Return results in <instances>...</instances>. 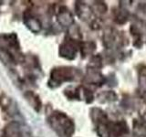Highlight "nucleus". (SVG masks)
I'll return each instance as SVG.
<instances>
[{
	"label": "nucleus",
	"mask_w": 146,
	"mask_h": 137,
	"mask_svg": "<svg viewBox=\"0 0 146 137\" xmlns=\"http://www.w3.org/2000/svg\"><path fill=\"white\" fill-rule=\"evenodd\" d=\"M78 70L71 67H57L54 68L50 72V79L48 85L51 88H55L61 85L63 82L71 81L75 80L76 72Z\"/></svg>",
	"instance_id": "obj_2"
},
{
	"label": "nucleus",
	"mask_w": 146,
	"mask_h": 137,
	"mask_svg": "<svg viewBox=\"0 0 146 137\" xmlns=\"http://www.w3.org/2000/svg\"><path fill=\"white\" fill-rule=\"evenodd\" d=\"M86 80H88V82H90V83L96 84V85L97 84L102 85V83L104 81V78L100 72L95 71V70H90L88 72V74H87Z\"/></svg>",
	"instance_id": "obj_10"
},
{
	"label": "nucleus",
	"mask_w": 146,
	"mask_h": 137,
	"mask_svg": "<svg viewBox=\"0 0 146 137\" xmlns=\"http://www.w3.org/2000/svg\"><path fill=\"white\" fill-rule=\"evenodd\" d=\"M24 97L27 102H29V104L36 112H38L40 111L41 107H42V102H41L40 98L38 94H36L31 90H27L24 93Z\"/></svg>",
	"instance_id": "obj_9"
},
{
	"label": "nucleus",
	"mask_w": 146,
	"mask_h": 137,
	"mask_svg": "<svg viewBox=\"0 0 146 137\" xmlns=\"http://www.w3.org/2000/svg\"><path fill=\"white\" fill-rule=\"evenodd\" d=\"M96 8L100 13H105L107 10V7L104 3H96Z\"/></svg>",
	"instance_id": "obj_13"
},
{
	"label": "nucleus",
	"mask_w": 146,
	"mask_h": 137,
	"mask_svg": "<svg viewBox=\"0 0 146 137\" xmlns=\"http://www.w3.org/2000/svg\"><path fill=\"white\" fill-rule=\"evenodd\" d=\"M23 22H24L25 26L29 29L31 32L36 34L40 32L42 29V24H41L40 20L38 17L33 16L30 12L26 11L23 15Z\"/></svg>",
	"instance_id": "obj_7"
},
{
	"label": "nucleus",
	"mask_w": 146,
	"mask_h": 137,
	"mask_svg": "<svg viewBox=\"0 0 146 137\" xmlns=\"http://www.w3.org/2000/svg\"><path fill=\"white\" fill-rule=\"evenodd\" d=\"M59 56L66 59H74L77 54V46L73 39H66L59 46Z\"/></svg>",
	"instance_id": "obj_6"
},
{
	"label": "nucleus",
	"mask_w": 146,
	"mask_h": 137,
	"mask_svg": "<svg viewBox=\"0 0 146 137\" xmlns=\"http://www.w3.org/2000/svg\"><path fill=\"white\" fill-rule=\"evenodd\" d=\"M48 123L59 137H71L75 125L71 119L62 112L55 111L48 116Z\"/></svg>",
	"instance_id": "obj_1"
},
{
	"label": "nucleus",
	"mask_w": 146,
	"mask_h": 137,
	"mask_svg": "<svg viewBox=\"0 0 146 137\" xmlns=\"http://www.w3.org/2000/svg\"><path fill=\"white\" fill-rule=\"evenodd\" d=\"M2 134L5 137H32L29 127L19 121H12L5 126Z\"/></svg>",
	"instance_id": "obj_3"
},
{
	"label": "nucleus",
	"mask_w": 146,
	"mask_h": 137,
	"mask_svg": "<svg viewBox=\"0 0 146 137\" xmlns=\"http://www.w3.org/2000/svg\"><path fill=\"white\" fill-rule=\"evenodd\" d=\"M94 49L95 44L93 42H84L81 45V53L83 54V56L92 53Z\"/></svg>",
	"instance_id": "obj_12"
},
{
	"label": "nucleus",
	"mask_w": 146,
	"mask_h": 137,
	"mask_svg": "<svg viewBox=\"0 0 146 137\" xmlns=\"http://www.w3.org/2000/svg\"><path fill=\"white\" fill-rule=\"evenodd\" d=\"M76 10H77L78 16H79L81 18V19H82V18H83V19H86V18L90 17V15H91L90 8L87 7L84 3H82V4H77Z\"/></svg>",
	"instance_id": "obj_11"
},
{
	"label": "nucleus",
	"mask_w": 146,
	"mask_h": 137,
	"mask_svg": "<svg viewBox=\"0 0 146 137\" xmlns=\"http://www.w3.org/2000/svg\"><path fill=\"white\" fill-rule=\"evenodd\" d=\"M57 20L58 24L63 27H70L74 22V18L68 9L66 7H60L57 15Z\"/></svg>",
	"instance_id": "obj_8"
},
{
	"label": "nucleus",
	"mask_w": 146,
	"mask_h": 137,
	"mask_svg": "<svg viewBox=\"0 0 146 137\" xmlns=\"http://www.w3.org/2000/svg\"><path fill=\"white\" fill-rule=\"evenodd\" d=\"M0 49L20 53V43L17 34L14 32L0 34Z\"/></svg>",
	"instance_id": "obj_4"
},
{
	"label": "nucleus",
	"mask_w": 146,
	"mask_h": 137,
	"mask_svg": "<svg viewBox=\"0 0 146 137\" xmlns=\"http://www.w3.org/2000/svg\"><path fill=\"white\" fill-rule=\"evenodd\" d=\"M0 108L9 117H15L19 114L17 102L6 93L0 94Z\"/></svg>",
	"instance_id": "obj_5"
}]
</instances>
